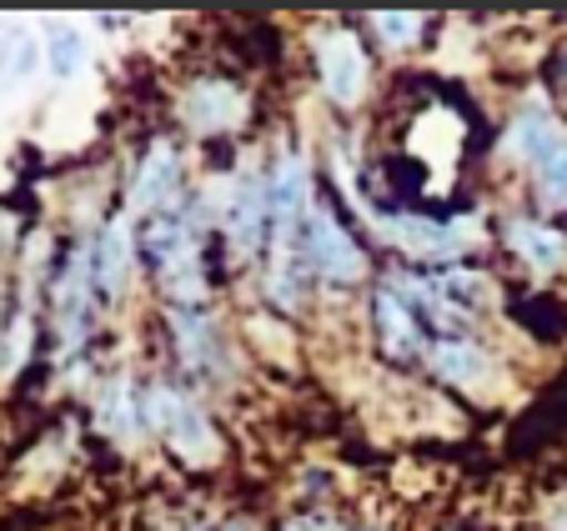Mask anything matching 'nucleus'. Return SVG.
Returning <instances> with one entry per match:
<instances>
[{"label": "nucleus", "instance_id": "2", "mask_svg": "<svg viewBox=\"0 0 567 531\" xmlns=\"http://www.w3.org/2000/svg\"><path fill=\"white\" fill-rule=\"evenodd\" d=\"M317 75H321V91L337 101V106H352L362 101L367 91V55L362 41L352 31H332L317 41Z\"/></svg>", "mask_w": 567, "mask_h": 531}, {"label": "nucleus", "instance_id": "7", "mask_svg": "<svg viewBox=\"0 0 567 531\" xmlns=\"http://www.w3.org/2000/svg\"><path fill=\"white\" fill-rule=\"evenodd\" d=\"M307 201H311V176H307V160H297V156H287L277 166V176H271V186H267V206H271V216H277V226L281 231H291V226L301 221V211H307Z\"/></svg>", "mask_w": 567, "mask_h": 531}, {"label": "nucleus", "instance_id": "19", "mask_svg": "<svg viewBox=\"0 0 567 531\" xmlns=\"http://www.w3.org/2000/svg\"><path fill=\"white\" fill-rule=\"evenodd\" d=\"M557 81H563V85H567V51H563V55H557Z\"/></svg>", "mask_w": 567, "mask_h": 531}, {"label": "nucleus", "instance_id": "15", "mask_svg": "<svg viewBox=\"0 0 567 531\" xmlns=\"http://www.w3.org/2000/svg\"><path fill=\"white\" fill-rule=\"evenodd\" d=\"M45 61H51L55 75H75L81 71V61H86V41H81V31H51L45 35Z\"/></svg>", "mask_w": 567, "mask_h": 531}, {"label": "nucleus", "instance_id": "20", "mask_svg": "<svg viewBox=\"0 0 567 531\" xmlns=\"http://www.w3.org/2000/svg\"><path fill=\"white\" fill-rule=\"evenodd\" d=\"M557 527H563V531H567V511H563V517H557Z\"/></svg>", "mask_w": 567, "mask_h": 531}, {"label": "nucleus", "instance_id": "18", "mask_svg": "<svg viewBox=\"0 0 567 531\" xmlns=\"http://www.w3.org/2000/svg\"><path fill=\"white\" fill-rule=\"evenodd\" d=\"M287 531H342L337 521H321V517H307V521H291Z\"/></svg>", "mask_w": 567, "mask_h": 531}, {"label": "nucleus", "instance_id": "3", "mask_svg": "<svg viewBox=\"0 0 567 531\" xmlns=\"http://www.w3.org/2000/svg\"><path fill=\"white\" fill-rule=\"evenodd\" d=\"M182 116H186L192 131L216 136V131L241 126V116H247V96L226 81H202V85H192V96L182 101Z\"/></svg>", "mask_w": 567, "mask_h": 531}, {"label": "nucleus", "instance_id": "16", "mask_svg": "<svg viewBox=\"0 0 567 531\" xmlns=\"http://www.w3.org/2000/svg\"><path fill=\"white\" fill-rule=\"evenodd\" d=\"M121 421H126V426H136V421H141L136 406H131V386H111L106 402H101V426L121 436Z\"/></svg>", "mask_w": 567, "mask_h": 531}, {"label": "nucleus", "instance_id": "4", "mask_svg": "<svg viewBox=\"0 0 567 531\" xmlns=\"http://www.w3.org/2000/svg\"><path fill=\"white\" fill-rule=\"evenodd\" d=\"M311 261H317L321 277L332 281H357L362 277V251L352 246V236L332 221V216H311Z\"/></svg>", "mask_w": 567, "mask_h": 531}, {"label": "nucleus", "instance_id": "9", "mask_svg": "<svg viewBox=\"0 0 567 531\" xmlns=\"http://www.w3.org/2000/svg\"><path fill=\"white\" fill-rule=\"evenodd\" d=\"M507 236H513V251L523 256L533 271H557V266L567 261L563 231H553L547 221H513L507 226Z\"/></svg>", "mask_w": 567, "mask_h": 531}, {"label": "nucleus", "instance_id": "17", "mask_svg": "<svg viewBox=\"0 0 567 531\" xmlns=\"http://www.w3.org/2000/svg\"><path fill=\"white\" fill-rule=\"evenodd\" d=\"M372 25L386 35V41H412L417 35V15H372Z\"/></svg>", "mask_w": 567, "mask_h": 531}, {"label": "nucleus", "instance_id": "6", "mask_svg": "<svg viewBox=\"0 0 567 531\" xmlns=\"http://www.w3.org/2000/svg\"><path fill=\"white\" fill-rule=\"evenodd\" d=\"M377 226H382L396 246H408V251H417V256H452L467 241V236H457L452 226L422 221V216H377Z\"/></svg>", "mask_w": 567, "mask_h": 531}, {"label": "nucleus", "instance_id": "5", "mask_svg": "<svg viewBox=\"0 0 567 531\" xmlns=\"http://www.w3.org/2000/svg\"><path fill=\"white\" fill-rule=\"evenodd\" d=\"M176 186H182V156H176V146L156 140V146H151V156L141 160V170H136L131 201H136L141 211H146V206H166L176 196Z\"/></svg>", "mask_w": 567, "mask_h": 531}, {"label": "nucleus", "instance_id": "12", "mask_svg": "<svg viewBox=\"0 0 567 531\" xmlns=\"http://www.w3.org/2000/svg\"><path fill=\"white\" fill-rule=\"evenodd\" d=\"M126 271H131V241H126V226H106L96 241V281L116 296L126 287Z\"/></svg>", "mask_w": 567, "mask_h": 531}, {"label": "nucleus", "instance_id": "13", "mask_svg": "<svg viewBox=\"0 0 567 531\" xmlns=\"http://www.w3.org/2000/svg\"><path fill=\"white\" fill-rule=\"evenodd\" d=\"M377 321H382L386 351H396V356H408V351H417V326H412L408 301H396L392 291H382V296H377Z\"/></svg>", "mask_w": 567, "mask_h": 531}, {"label": "nucleus", "instance_id": "1", "mask_svg": "<svg viewBox=\"0 0 567 531\" xmlns=\"http://www.w3.org/2000/svg\"><path fill=\"white\" fill-rule=\"evenodd\" d=\"M146 421L156 426L166 441H172L176 451H182L186 461H212L216 457V431L212 421L202 416V406L186 402L182 392H172V386H156V392H146Z\"/></svg>", "mask_w": 567, "mask_h": 531}, {"label": "nucleus", "instance_id": "10", "mask_svg": "<svg viewBox=\"0 0 567 531\" xmlns=\"http://www.w3.org/2000/svg\"><path fill=\"white\" fill-rule=\"evenodd\" d=\"M267 191L261 186H236V196H231V211H226V231H231V241L241 246V251H257V241H261V231H267Z\"/></svg>", "mask_w": 567, "mask_h": 531}, {"label": "nucleus", "instance_id": "14", "mask_svg": "<svg viewBox=\"0 0 567 531\" xmlns=\"http://www.w3.org/2000/svg\"><path fill=\"white\" fill-rule=\"evenodd\" d=\"M533 170H537V191H543L553 206H563L567 201V136L557 140Z\"/></svg>", "mask_w": 567, "mask_h": 531}, {"label": "nucleus", "instance_id": "11", "mask_svg": "<svg viewBox=\"0 0 567 531\" xmlns=\"http://www.w3.org/2000/svg\"><path fill=\"white\" fill-rule=\"evenodd\" d=\"M432 366H437L452 386H477L482 376H487V356H482V346H472V341H437Z\"/></svg>", "mask_w": 567, "mask_h": 531}, {"label": "nucleus", "instance_id": "8", "mask_svg": "<svg viewBox=\"0 0 567 531\" xmlns=\"http://www.w3.org/2000/svg\"><path fill=\"white\" fill-rule=\"evenodd\" d=\"M563 140V131H557V121L547 116L543 106H533V111H523V116L513 121V131H507V140H503V150L513 160H527V166H537V160L547 156V150Z\"/></svg>", "mask_w": 567, "mask_h": 531}]
</instances>
